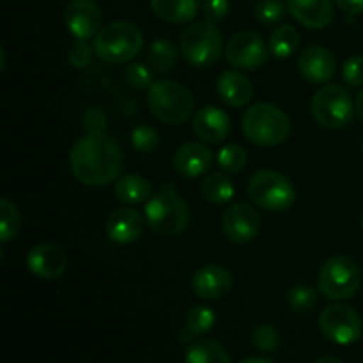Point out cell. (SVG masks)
Returning <instances> with one entry per match:
<instances>
[{
    "label": "cell",
    "instance_id": "1",
    "mask_svg": "<svg viewBox=\"0 0 363 363\" xmlns=\"http://www.w3.org/2000/svg\"><path fill=\"white\" fill-rule=\"evenodd\" d=\"M69 169L74 179L85 186H108L123 174V147L105 131L85 133L71 147Z\"/></svg>",
    "mask_w": 363,
    "mask_h": 363
},
{
    "label": "cell",
    "instance_id": "2",
    "mask_svg": "<svg viewBox=\"0 0 363 363\" xmlns=\"http://www.w3.org/2000/svg\"><path fill=\"white\" fill-rule=\"evenodd\" d=\"M243 135L255 145L275 147L284 144L291 133V121L284 110L272 103H255L241 117Z\"/></svg>",
    "mask_w": 363,
    "mask_h": 363
},
{
    "label": "cell",
    "instance_id": "3",
    "mask_svg": "<svg viewBox=\"0 0 363 363\" xmlns=\"http://www.w3.org/2000/svg\"><path fill=\"white\" fill-rule=\"evenodd\" d=\"M149 227L160 236L172 238L183 233L190 223V209L183 199L177 195L172 184L160 188L156 195L147 201L144 209Z\"/></svg>",
    "mask_w": 363,
    "mask_h": 363
},
{
    "label": "cell",
    "instance_id": "4",
    "mask_svg": "<svg viewBox=\"0 0 363 363\" xmlns=\"http://www.w3.org/2000/svg\"><path fill=\"white\" fill-rule=\"evenodd\" d=\"M147 105L152 116L163 124L186 123L195 110V99L188 87L174 80H156L147 89Z\"/></svg>",
    "mask_w": 363,
    "mask_h": 363
},
{
    "label": "cell",
    "instance_id": "5",
    "mask_svg": "<svg viewBox=\"0 0 363 363\" xmlns=\"http://www.w3.org/2000/svg\"><path fill=\"white\" fill-rule=\"evenodd\" d=\"M144 46V34L131 21H112L101 27L94 38L96 55L108 64L135 59Z\"/></svg>",
    "mask_w": 363,
    "mask_h": 363
},
{
    "label": "cell",
    "instance_id": "6",
    "mask_svg": "<svg viewBox=\"0 0 363 363\" xmlns=\"http://www.w3.org/2000/svg\"><path fill=\"white\" fill-rule=\"evenodd\" d=\"M179 50L184 60L199 69L213 66L225 52L222 32L218 30L216 23L208 20L191 21L184 28L179 39Z\"/></svg>",
    "mask_w": 363,
    "mask_h": 363
},
{
    "label": "cell",
    "instance_id": "7",
    "mask_svg": "<svg viewBox=\"0 0 363 363\" xmlns=\"http://www.w3.org/2000/svg\"><path fill=\"white\" fill-rule=\"evenodd\" d=\"M248 197L255 206L268 211H287L296 201V190L284 174L277 170H257L248 181Z\"/></svg>",
    "mask_w": 363,
    "mask_h": 363
},
{
    "label": "cell",
    "instance_id": "8",
    "mask_svg": "<svg viewBox=\"0 0 363 363\" xmlns=\"http://www.w3.org/2000/svg\"><path fill=\"white\" fill-rule=\"evenodd\" d=\"M362 286L360 266L347 255H333L319 272L318 287L332 301L350 300Z\"/></svg>",
    "mask_w": 363,
    "mask_h": 363
},
{
    "label": "cell",
    "instance_id": "9",
    "mask_svg": "<svg viewBox=\"0 0 363 363\" xmlns=\"http://www.w3.org/2000/svg\"><path fill=\"white\" fill-rule=\"evenodd\" d=\"M315 123L328 130H342L351 124L354 116V101L342 85L328 84L319 89L311 103Z\"/></svg>",
    "mask_w": 363,
    "mask_h": 363
},
{
    "label": "cell",
    "instance_id": "10",
    "mask_svg": "<svg viewBox=\"0 0 363 363\" xmlns=\"http://www.w3.org/2000/svg\"><path fill=\"white\" fill-rule=\"evenodd\" d=\"M318 323L323 335L340 346L354 344L362 337V319L350 305H330L319 314Z\"/></svg>",
    "mask_w": 363,
    "mask_h": 363
},
{
    "label": "cell",
    "instance_id": "11",
    "mask_svg": "<svg viewBox=\"0 0 363 363\" xmlns=\"http://www.w3.org/2000/svg\"><path fill=\"white\" fill-rule=\"evenodd\" d=\"M225 57L230 66L241 71L259 69L269 57V46L255 30H241L227 41Z\"/></svg>",
    "mask_w": 363,
    "mask_h": 363
},
{
    "label": "cell",
    "instance_id": "12",
    "mask_svg": "<svg viewBox=\"0 0 363 363\" xmlns=\"http://www.w3.org/2000/svg\"><path fill=\"white\" fill-rule=\"evenodd\" d=\"M222 229L230 243L247 245L257 238L261 229V215L254 206L238 202L223 213Z\"/></svg>",
    "mask_w": 363,
    "mask_h": 363
},
{
    "label": "cell",
    "instance_id": "13",
    "mask_svg": "<svg viewBox=\"0 0 363 363\" xmlns=\"http://www.w3.org/2000/svg\"><path fill=\"white\" fill-rule=\"evenodd\" d=\"M64 23L74 39L96 38L101 30V9L92 0H71L64 9Z\"/></svg>",
    "mask_w": 363,
    "mask_h": 363
},
{
    "label": "cell",
    "instance_id": "14",
    "mask_svg": "<svg viewBox=\"0 0 363 363\" xmlns=\"http://www.w3.org/2000/svg\"><path fill=\"white\" fill-rule=\"evenodd\" d=\"M145 223H147L145 215H142L138 209L124 206V208H119L110 213L105 223V230L106 236L113 243L128 245L137 241L144 234Z\"/></svg>",
    "mask_w": 363,
    "mask_h": 363
},
{
    "label": "cell",
    "instance_id": "15",
    "mask_svg": "<svg viewBox=\"0 0 363 363\" xmlns=\"http://www.w3.org/2000/svg\"><path fill=\"white\" fill-rule=\"evenodd\" d=\"M191 289L202 300H220L233 289V275L220 264H206L191 277Z\"/></svg>",
    "mask_w": 363,
    "mask_h": 363
},
{
    "label": "cell",
    "instance_id": "16",
    "mask_svg": "<svg viewBox=\"0 0 363 363\" xmlns=\"http://www.w3.org/2000/svg\"><path fill=\"white\" fill-rule=\"evenodd\" d=\"M67 257L57 245L41 243L30 248L27 254V268L41 280H55L64 275Z\"/></svg>",
    "mask_w": 363,
    "mask_h": 363
},
{
    "label": "cell",
    "instance_id": "17",
    "mask_svg": "<svg viewBox=\"0 0 363 363\" xmlns=\"http://www.w3.org/2000/svg\"><path fill=\"white\" fill-rule=\"evenodd\" d=\"M298 71L312 84H326L337 73V60L332 52L323 46H308L298 55Z\"/></svg>",
    "mask_w": 363,
    "mask_h": 363
},
{
    "label": "cell",
    "instance_id": "18",
    "mask_svg": "<svg viewBox=\"0 0 363 363\" xmlns=\"http://www.w3.org/2000/svg\"><path fill=\"white\" fill-rule=\"evenodd\" d=\"M194 133L206 144H220L230 133V117L218 106H202L194 116Z\"/></svg>",
    "mask_w": 363,
    "mask_h": 363
},
{
    "label": "cell",
    "instance_id": "19",
    "mask_svg": "<svg viewBox=\"0 0 363 363\" xmlns=\"http://www.w3.org/2000/svg\"><path fill=\"white\" fill-rule=\"evenodd\" d=\"M172 165L183 177L204 176L213 165V152L202 142H186L174 152Z\"/></svg>",
    "mask_w": 363,
    "mask_h": 363
},
{
    "label": "cell",
    "instance_id": "20",
    "mask_svg": "<svg viewBox=\"0 0 363 363\" xmlns=\"http://www.w3.org/2000/svg\"><path fill=\"white\" fill-rule=\"evenodd\" d=\"M291 16L303 27L323 30L333 20L332 0H287Z\"/></svg>",
    "mask_w": 363,
    "mask_h": 363
},
{
    "label": "cell",
    "instance_id": "21",
    "mask_svg": "<svg viewBox=\"0 0 363 363\" xmlns=\"http://www.w3.org/2000/svg\"><path fill=\"white\" fill-rule=\"evenodd\" d=\"M216 92L220 99L230 108L247 106L254 98V85L241 71H223L216 80Z\"/></svg>",
    "mask_w": 363,
    "mask_h": 363
},
{
    "label": "cell",
    "instance_id": "22",
    "mask_svg": "<svg viewBox=\"0 0 363 363\" xmlns=\"http://www.w3.org/2000/svg\"><path fill=\"white\" fill-rule=\"evenodd\" d=\"M151 9L169 23H191L199 13V0H151Z\"/></svg>",
    "mask_w": 363,
    "mask_h": 363
},
{
    "label": "cell",
    "instance_id": "23",
    "mask_svg": "<svg viewBox=\"0 0 363 363\" xmlns=\"http://www.w3.org/2000/svg\"><path fill=\"white\" fill-rule=\"evenodd\" d=\"M116 197L126 206L142 204L152 197V184L138 174H128L117 179Z\"/></svg>",
    "mask_w": 363,
    "mask_h": 363
},
{
    "label": "cell",
    "instance_id": "24",
    "mask_svg": "<svg viewBox=\"0 0 363 363\" xmlns=\"http://www.w3.org/2000/svg\"><path fill=\"white\" fill-rule=\"evenodd\" d=\"M184 363H230L229 353L220 342L211 339H201L188 350Z\"/></svg>",
    "mask_w": 363,
    "mask_h": 363
},
{
    "label": "cell",
    "instance_id": "25",
    "mask_svg": "<svg viewBox=\"0 0 363 363\" xmlns=\"http://www.w3.org/2000/svg\"><path fill=\"white\" fill-rule=\"evenodd\" d=\"M202 197L215 206H223L234 197V184L225 174L213 172L202 181Z\"/></svg>",
    "mask_w": 363,
    "mask_h": 363
},
{
    "label": "cell",
    "instance_id": "26",
    "mask_svg": "<svg viewBox=\"0 0 363 363\" xmlns=\"http://www.w3.org/2000/svg\"><path fill=\"white\" fill-rule=\"evenodd\" d=\"M177 48L167 39H156L151 45L147 53V66L151 67L155 73H169L176 67L177 64Z\"/></svg>",
    "mask_w": 363,
    "mask_h": 363
},
{
    "label": "cell",
    "instance_id": "27",
    "mask_svg": "<svg viewBox=\"0 0 363 363\" xmlns=\"http://www.w3.org/2000/svg\"><path fill=\"white\" fill-rule=\"evenodd\" d=\"M300 46V32L293 25H279L269 35V52L277 59H287Z\"/></svg>",
    "mask_w": 363,
    "mask_h": 363
},
{
    "label": "cell",
    "instance_id": "28",
    "mask_svg": "<svg viewBox=\"0 0 363 363\" xmlns=\"http://www.w3.org/2000/svg\"><path fill=\"white\" fill-rule=\"evenodd\" d=\"M216 315L206 305H195L188 311L186 319H184V328H186L188 337H201L206 335L209 330L215 326Z\"/></svg>",
    "mask_w": 363,
    "mask_h": 363
},
{
    "label": "cell",
    "instance_id": "29",
    "mask_svg": "<svg viewBox=\"0 0 363 363\" xmlns=\"http://www.w3.org/2000/svg\"><path fill=\"white\" fill-rule=\"evenodd\" d=\"M21 230V215L16 206L9 199L0 201V241L9 243L11 240L20 234Z\"/></svg>",
    "mask_w": 363,
    "mask_h": 363
},
{
    "label": "cell",
    "instance_id": "30",
    "mask_svg": "<svg viewBox=\"0 0 363 363\" xmlns=\"http://www.w3.org/2000/svg\"><path fill=\"white\" fill-rule=\"evenodd\" d=\"M216 163H218L220 169L225 170V172H229V174L241 172V170H243L248 163L247 151H245L241 145L229 144L218 152Z\"/></svg>",
    "mask_w": 363,
    "mask_h": 363
},
{
    "label": "cell",
    "instance_id": "31",
    "mask_svg": "<svg viewBox=\"0 0 363 363\" xmlns=\"http://www.w3.org/2000/svg\"><path fill=\"white\" fill-rule=\"evenodd\" d=\"M160 144V133L156 128L149 126V124H140L131 131V145L135 151L142 152V155H149L155 151Z\"/></svg>",
    "mask_w": 363,
    "mask_h": 363
},
{
    "label": "cell",
    "instance_id": "32",
    "mask_svg": "<svg viewBox=\"0 0 363 363\" xmlns=\"http://www.w3.org/2000/svg\"><path fill=\"white\" fill-rule=\"evenodd\" d=\"M287 6L284 0H257L255 4V16L261 23L273 25L280 23L286 16Z\"/></svg>",
    "mask_w": 363,
    "mask_h": 363
},
{
    "label": "cell",
    "instance_id": "33",
    "mask_svg": "<svg viewBox=\"0 0 363 363\" xmlns=\"http://www.w3.org/2000/svg\"><path fill=\"white\" fill-rule=\"evenodd\" d=\"M152 73H155V71L149 66H145V64L133 62L124 69V80H126V84L130 85L131 89H135V91H145V89H149L155 84Z\"/></svg>",
    "mask_w": 363,
    "mask_h": 363
},
{
    "label": "cell",
    "instance_id": "34",
    "mask_svg": "<svg viewBox=\"0 0 363 363\" xmlns=\"http://www.w3.org/2000/svg\"><path fill=\"white\" fill-rule=\"evenodd\" d=\"M252 344L262 353H273L280 346V333L272 325H259L252 333Z\"/></svg>",
    "mask_w": 363,
    "mask_h": 363
},
{
    "label": "cell",
    "instance_id": "35",
    "mask_svg": "<svg viewBox=\"0 0 363 363\" xmlns=\"http://www.w3.org/2000/svg\"><path fill=\"white\" fill-rule=\"evenodd\" d=\"M315 301H318V293L308 286L294 287L289 293V296H287L289 308L293 312H298V314H303V312H308L311 308H314Z\"/></svg>",
    "mask_w": 363,
    "mask_h": 363
},
{
    "label": "cell",
    "instance_id": "36",
    "mask_svg": "<svg viewBox=\"0 0 363 363\" xmlns=\"http://www.w3.org/2000/svg\"><path fill=\"white\" fill-rule=\"evenodd\" d=\"M96 53L94 46L89 45L87 39H77V41L71 45L69 55H67V60L73 67L77 69H84L89 64L92 62V55Z\"/></svg>",
    "mask_w": 363,
    "mask_h": 363
},
{
    "label": "cell",
    "instance_id": "37",
    "mask_svg": "<svg viewBox=\"0 0 363 363\" xmlns=\"http://www.w3.org/2000/svg\"><path fill=\"white\" fill-rule=\"evenodd\" d=\"M342 78L347 85L362 87L363 85V55H354L344 62Z\"/></svg>",
    "mask_w": 363,
    "mask_h": 363
},
{
    "label": "cell",
    "instance_id": "38",
    "mask_svg": "<svg viewBox=\"0 0 363 363\" xmlns=\"http://www.w3.org/2000/svg\"><path fill=\"white\" fill-rule=\"evenodd\" d=\"M230 9L229 0H206L204 6H202V13L204 18L211 23H220L227 18Z\"/></svg>",
    "mask_w": 363,
    "mask_h": 363
},
{
    "label": "cell",
    "instance_id": "39",
    "mask_svg": "<svg viewBox=\"0 0 363 363\" xmlns=\"http://www.w3.org/2000/svg\"><path fill=\"white\" fill-rule=\"evenodd\" d=\"M82 126L87 133H99L105 130L106 126V116L101 108L92 106V108L85 110L84 117H82Z\"/></svg>",
    "mask_w": 363,
    "mask_h": 363
},
{
    "label": "cell",
    "instance_id": "40",
    "mask_svg": "<svg viewBox=\"0 0 363 363\" xmlns=\"http://www.w3.org/2000/svg\"><path fill=\"white\" fill-rule=\"evenodd\" d=\"M335 4L347 14L363 13V0H335Z\"/></svg>",
    "mask_w": 363,
    "mask_h": 363
},
{
    "label": "cell",
    "instance_id": "41",
    "mask_svg": "<svg viewBox=\"0 0 363 363\" xmlns=\"http://www.w3.org/2000/svg\"><path fill=\"white\" fill-rule=\"evenodd\" d=\"M354 110H357V116L363 121V89L358 92L357 99H354Z\"/></svg>",
    "mask_w": 363,
    "mask_h": 363
},
{
    "label": "cell",
    "instance_id": "42",
    "mask_svg": "<svg viewBox=\"0 0 363 363\" xmlns=\"http://www.w3.org/2000/svg\"><path fill=\"white\" fill-rule=\"evenodd\" d=\"M240 363H275V362L269 360V358H264V357H254V358H247V360H243Z\"/></svg>",
    "mask_w": 363,
    "mask_h": 363
},
{
    "label": "cell",
    "instance_id": "43",
    "mask_svg": "<svg viewBox=\"0 0 363 363\" xmlns=\"http://www.w3.org/2000/svg\"><path fill=\"white\" fill-rule=\"evenodd\" d=\"M314 363H344V362L337 357H323L319 358V360H315Z\"/></svg>",
    "mask_w": 363,
    "mask_h": 363
},
{
    "label": "cell",
    "instance_id": "44",
    "mask_svg": "<svg viewBox=\"0 0 363 363\" xmlns=\"http://www.w3.org/2000/svg\"><path fill=\"white\" fill-rule=\"evenodd\" d=\"M362 151H363V144H362Z\"/></svg>",
    "mask_w": 363,
    "mask_h": 363
}]
</instances>
